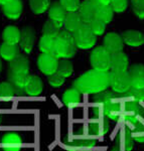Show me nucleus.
<instances>
[{"label": "nucleus", "mask_w": 144, "mask_h": 151, "mask_svg": "<svg viewBox=\"0 0 144 151\" xmlns=\"http://www.w3.org/2000/svg\"><path fill=\"white\" fill-rule=\"evenodd\" d=\"M58 2L67 12H78L81 6L80 0H60Z\"/></svg>", "instance_id": "nucleus-35"}, {"label": "nucleus", "mask_w": 144, "mask_h": 151, "mask_svg": "<svg viewBox=\"0 0 144 151\" xmlns=\"http://www.w3.org/2000/svg\"><path fill=\"white\" fill-rule=\"evenodd\" d=\"M109 87L117 94H124L131 88V80L128 70L109 73Z\"/></svg>", "instance_id": "nucleus-5"}, {"label": "nucleus", "mask_w": 144, "mask_h": 151, "mask_svg": "<svg viewBox=\"0 0 144 151\" xmlns=\"http://www.w3.org/2000/svg\"><path fill=\"white\" fill-rule=\"evenodd\" d=\"M128 57L123 52H118L111 55V70L125 72V70H128Z\"/></svg>", "instance_id": "nucleus-21"}, {"label": "nucleus", "mask_w": 144, "mask_h": 151, "mask_svg": "<svg viewBox=\"0 0 144 151\" xmlns=\"http://www.w3.org/2000/svg\"><path fill=\"white\" fill-rule=\"evenodd\" d=\"M21 37V30L13 25H9L4 28L2 32V40L3 42L8 45H18Z\"/></svg>", "instance_id": "nucleus-24"}, {"label": "nucleus", "mask_w": 144, "mask_h": 151, "mask_svg": "<svg viewBox=\"0 0 144 151\" xmlns=\"http://www.w3.org/2000/svg\"><path fill=\"white\" fill-rule=\"evenodd\" d=\"M3 13L9 19H17L20 17L23 10V4L21 0H12L11 2L2 6Z\"/></svg>", "instance_id": "nucleus-22"}, {"label": "nucleus", "mask_w": 144, "mask_h": 151, "mask_svg": "<svg viewBox=\"0 0 144 151\" xmlns=\"http://www.w3.org/2000/svg\"><path fill=\"white\" fill-rule=\"evenodd\" d=\"M90 62L93 70L109 73L111 70V53L104 47H98L92 52Z\"/></svg>", "instance_id": "nucleus-4"}, {"label": "nucleus", "mask_w": 144, "mask_h": 151, "mask_svg": "<svg viewBox=\"0 0 144 151\" xmlns=\"http://www.w3.org/2000/svg\"><path fill=\"white\" fill-rule=\"evenodd\" d=\"M111 7L116 13H123L128 7V0H112Z\"/></svg>", "instance_id": "nucleus-38"}, {"label": "nucleus", "mask_w": 144, "mask_h": 151, "mask_svg": "<svg viewBox=\"0 0 144 151\" xmlns=\"http://www.w3.org/2000/svg\"><path fill=\"white\" fill-rule=\"evenodd\" d=\"M73 70H74V65L69 60H63L58 63L57 73L58 75L63 76V78L71 77L73 74Z\"/></svg>", "instance_id": "nucleus-33"}, {"label": "nucleus", "mask_w": 144, "mask_h": 151, "mask_svg": "<svg viewBox=\"0 0 144 151\" xmlns=\"http://www.w3.org/2000/svg\"><path fill=\"white\" fill-rule=\"evenodd\" d=\"M121 97L129 99L128 101H134L137 103L144 102V89H138V88L131 87L126 93L120 94Z\"/></svg>", "instance_id": "nucleus-30"}, {"label": "nucleus", "mask_w": 144, "mask_h": 151, "mask_svg": "<svg viewBox=\"0 0 144 151\" xmlns=\"http://www.w3.org/2000/svg\"><path fill=\"white\" fill-rule=\"evenodd\" d=\"M122 106L120 103V94H116L109 103L106 104L104 108V114L110 120L117 121L122 115Z\"/></svg>", "instance_id": "nucleus-12"}, {"label": "nucleus", "mask_w": 144, "mask_h": 151, "mask_svg": "<svg viewBox=\"0 0 144 151\" xmlns=\"http://www.w3.org/2000/svg\"><path fill=\"white\" fill-rule=\"evenodd\" d=\"M106 23H104L103 21H101L100 19L95 17L91 22L89 23L90 28L92 29V31L94 32L95 35H102L106 30Z\"/></svg>", "instance_id": "nucleus-36"}, {"label": "nucleus", "mask_w": 144, "mask_h": 151, "mask_svg": "<svg viewBox=\"0 0 144 151\" xmlns=\"http://www.w3.org/2000/svg\"><path fill=\"white\" fill-rule=\"evenodd\" d=\"M43 84L40 78L36 77L35 75H29L27 82H26L25 88H24V93L28 96H40L42 93Z\"/></svg>", "instance_id": "nucleus-20"}, {"label": "nucleus", "mask_w": 144, "mask_h": 151, "mask_svg": "<svg viewBox=\"0 0 144 151\" xmlns=\"http://www.w3.org/2000/svg\"><path fill=\"white\" fill-rule=\"evenodd\" d=\"M85 23L79 12H68L65 19V22H63V27H65L66 30L70 31L72 33H75Z\"/></svg>", "instance_id": "nucleus-19"}, {"label": "nucleus", "mask_w": 144, "mask_h": 151, "mask_svg": "<svg viewBox=\"0 0 144 151\" xmlns=\"http://www.w3.org/2000/svg\"><path fill=\"white\" fill-rule=\"evenodd\" d=\"M132 9L138 18L144 19V0H132Z\"/></svg>", "instance_id": "nucleus-37"}, {"label": "nucleus", "mask_w": 144, "mask_h": 151, "mask_svg": "<svg viewBox=\"0 0 144 151\" xmlns=\"http://www.w3.org/2000/svg\"><path fill=\"white\" fill-rule=\"evenodd\" d=\"M35 41V31L31 26H25L21 30V37L19 45L25 53H30Z\"/></svg>", "instance_id": "nucleus-15"}, {"label": "nucleus", "mask_w": 144, "mask_h": 151, "mask_svg": "<svg viewBox=\"0 0 144 151\" xmlns=\"http://www.w3.org/2000/svg\"><path fill=\"white\" fill-rule=\"evenodd\" d=\"M58 58L50 53H41L37 58V67L40 72L45 76L55 74L58 67Z\"/></svg>", "instance_id": "nucleus-8"}, {"label": "nucleus", "mask_w": 144, "mask_h": 151, "mask_svg": "<svg viewBox=\"0 0 144 151\" xmlns=\"http://www.w3.org/2000/svg\"><path fill=\"white\" fill-rule=\"evenodd\" d=\"M110 124L106 116L93 117L88 125V131L94 136L105 135L109 131Z\"/></svg>", "instance_id": "nucleus-9"}, {"label": "nucleus", "mask_w": 144, "mask_h": 151, "mask_svg": "<svg viewBox=\"0 0 144 151\" xmlns=\"http://www.w3.org/2000/svg\"><path fill=\"white\" fill-rule=\"evenodd\" d=\"M122 115L127 123H130L134 126L143 118L142 105L134 101H127L124 104Z\"/></svg>", "instance_id": "nucleus-7"}, {"label": "nucleus", "mask_w": 144, "mask_h": 151, "mask_svg": "<svg viewBox=\"0 0 144 151\" xmlns=\"http://www.w3.org/2000/svg\"><path fill=\"white\" fill-rule=\"evenodd\" d=\"M73 86L81 94L96 95L102 93L109 87V73L96 70H88L76 80Z\"/></svg>", "instance_id": "nucleus-1"}, {"label": "nucleus", "mask_w": 144, "mask_h": 151, "mask_svg": "<svg viewBox=\"0 0 144 151\" xmlns=\"http://www.w3.org/2000/svg\"><path fill=\"white\" fill-rule=\"evenodd\" d=\"M67 13L68 12L63 8V6L60 4V2H53L50 8H48L50 20L60 28H62L63 26V22H65Z\"/></svg>", "instance_id": "nucleus-16"}, {"label": "nucleus", "mask_w": 144, "mask_h": 151, "mask_svg": "<svg viewBox=\"0 0 144 151\" xmlns=\"http://www.w3.org/2000/svg\"><path fill=\"white\" fill-rule=\"evenodd\" d=\"M19 55V48L17 45H8L3 42L0 45V57L3 60L11 62Z\"/></svg>", "instance_id": "nucleus-25"}, {"label": "nucleus", "mask_w": 144, "mask_h": 151, "mask_svg": "<svg viewBox=\"0 0 144 151\" xmlns=\"http://www.w3.org/2000/svg\"><path fill=\"white\" fill-rule=\"evenodd\" d=\"M60 32V28L58 27L55 23L52 21H48L45 23L42 28V35L48 36V37H52V38H57L58 35Z\"/></svg>", "instance_id": "nucleus-34"}, {"label": "nucleus", "mask_w": 144, "mask_h": 151, "mask_svg": "<svg viewBox=\"0 0 144 151\" xmlns=\"http://www.w3.org/2000/svg\"><path fill=\"white\" fill-rule=\"evenodd\" d=\"M52 5V0H29V6L33 13L41 14Z\"/></svg>", "instance_id": "nucleus-29"}, {"label": "nucleus", "mask_w": 144, "mask_h": 151, "mask_svg": "<svg viewBox=\"0 0 144 151\" xmlns=\"http://www.w3.org/2000/svg\"><path fill=\"white\" fill-rule=\"evenodd\" d=\"M75 42L78 48L81 50H90L96 45L97 35H94L89 24L85 23L77 32L74 33Z\"/></svg>", "instance_id": "nucleus-6"}, {"label": "nucleus", "mask_w": 144, "mask_h": 151, "mask_svg": "<svg viewBox=\"0 0 144 151\" xmlns=\"http://www.w3.org/2000/svg\"><path fill=\"white\" fill-rule=\"evenodd\" d=\"M110 151H122V150H120L119 148H117L116 146H113V148H112V149L110 150Z\"/></svg>", "instance_id": "nucleus-42"}, {"label": "nucleus", "mask_w": 144, "mask_h": 151, "mask_svg": "<svg viewBox=\"0 0 144 151\" xmlns=\"http://www.w3.org/2000/svg\"><path fill=\"white\" fill-rule=\"evenodd\" d=\"M29 75L25 76H15V75H11L9 74V81L12 85L14 86V88L16 89L17 94H22L24 93V88H25L26 82H27Z\"/></svg>", "instance_id": "nucleus-31"}, {"label": "nucleus", "mask_w": 144, "mask_h": 151, "mask_svg": "<svg viewBox=\"0 0 144 151\" xmlns=\"http://www.w3.org/2000/svg\"><path fill=\"white\" fill-rule=\"evenodd\" d=\"M65 81H66V78L58 75V73H55V74H53L52 76H48V83H50V85L52 87L58 88L63 86Z\"/></svg>", "instance_id": "nucleus-39"}, {"label": "nucleus", "mask_w": 144, "mask_h": 151, "mask_svg": "<svg viewBox=\"0 0 144 151\" xmlns=\"http://www.w3.org/2000/svg\"><path fill=\"white\" fill-rule=\"evenodd\" d=\"M1 67H2V65H1V60H0V70H1Z\"/></svg>", "instance_id": "nucleus-43"}, {"label": "nucleus", "mask_w": 144, "mask_h": 151, "mask_svg": "<svg viewBox=\"0 0 144 151\" xmlns=\"http://www.w3.org/2000/svg\"><path fill=\"white\" fill-rule=\"evenodd\" d=\"M98 5L93 0H84L81 2V6L79 9V13L84 21V23L89 24L96 17V12Z\"/></svg>", "instance_id": "nucleus-17"}, {"label": "nucleus", "mask_w": 144, "mask_h": 151, "mask_svg": "<svg viewBox=\"0 0 144 151\" xmlns=\"http://www.w3.org/2000/svg\"><path fill=\"white\" fill-rule=\"evenodd\" d=\"M77 48L74 33L63 29V30H60V35L55 38V48L53 55L58 58L69 60L76 55Z\"/></svg>", "instance_id": "nucleus-2"}, {"label": "nucleus", "mask_w": 144, "mask_h": 151, "mask_svg": "<svg viewBox=\"0 0 144 151\" xmlns=\"http://www.w3.org/2000/svg\"><path fill=\"white\" fill-rule=\"evenodd\" d=\"M133 141L131 130L129 128H124L117 134L114 146L122 151H131L133 148Z\"/></svg>", "instance_id": "nucleus-11"}, {"label": "nucleus", "mask_w": 144, "mask_h": 151, "mask_svg": "<svg viewBox=\"0 0 144 151\" xmlns=\"http://www.w3.org/2000/svg\"><path fill=\"white\" fill-rule=\"evenodd\" d=\"M95 3L99 6H107V5H111V1L112 0H93Z\"/></svg>", "instance_id": "nucleus-40"}, {"label": "nucleus", "mask_w": 144, "mask_h": 151, "mask_svg": "<svg viewBox=\"0 0 144 151\" xmlns=\"http://www.w3.org/2000/svg\"><path fill=\"white\" fill-rule=\"evenodd\" d=\"M142 108H143V117H144V106H142Z\"/></svg>", "instance_id": "nucleus-44"}, {"label": "nucleus", "mask_w": 144, "mask_h": 151, "mask_svg": "<svg viewBox=\"0 0 144 151\" xmlns=\"http://www.w3.org/2000/svg\"><path fill=\"white\" fill-rule=\"evenodd\" d=\"M12 0H0V5H5V4L9 3V2H11Z\"/></svg>", "instance_id": "nucleus-41"}, {"label": "nucleus", "mask_w": 144, "mask_h": 151, "mask_svg": "<svg viewBox=\"0 0 144 151\" xmlns=\"http://www.w3.org/2000/svg\"><path fill=\"white\" fill-rule=\"evenodd\" d=\"M103 47L111 53H115L118 52H122L124 47V41L122 40V36L116 32H110L105 35L103 40Z\"/></svg>", "instance_id": "nucleus-10"}, {"label": "nucleus", "mask_w": 144, "mask_h": 151, "mask_svg": "<svg viewBox=\"0 0 144 151\" xmlns=\"http://www.w3.org/2000/svg\"><path fill=\"white\" fill-rule=\"evenodd\" d=\"M66 146H68L72 150H77L80 148H90L94 147L97 144V137L91 134L87 130L79 133H75L70 136L69 139L65 141Z\"/></svg>", "instance_id": "nucleus-3"}, {"label": "nucleus", "mask_w": 144, "mask_h": 151, "mask_svg": "<svg viewBox=\"0 0 144 151\" xmlns=\"http://www.w3.org/2000/svg\"><path fill=\"white\" fill-rule=\"evenodd\" d=\"M1 144L3 151H20L22 147V140L16 133L8 132L3 135Z\"/></svg>", "instance_id": "nucleus-14"}, {"label": "nucleus", "mask_w": 144, "mask_h": 151, "mask_svg": "<svg viewBox=\"0 0 144 151\" xmlns=\"http://www.w3.org/2000/svg\"><path fill=\"white\" fill-rule=\"evenodd\" d=\"M40 50L42 53H50V55H55V38L48 37V36L42 35L38 43Z\"/></svg>", "instance_id": "nucleus-27"}, {"label": "nucleus", "mask_w": 144, "mask_h": 151, "mask_svg": "<svg viewBox=\"0 0 144 151\" xmlns=\"http://www.w3.org/2000/svg\"><path fill=\"white\" fill-rule=\"evenodd\" d=\"M114 16V10L111 7V5L107 6H99L97 8L96 12V17L100 19L101 21H103L104 23L108 24L112 21Z\"/></svg>", "instance_id": "nucleus-28"}, {"label": "nucleus", "mask_w": 144, "mask_h": 151, "mask_svg": "<svg viewBox=\"0 0 144 151\" xmlns=\"http://www.w3.org/2000/svg\"><path fill=\"white\" fill-rule=\"evenodd\" d=\"M29 62L27 58L24 55L16 57L9 65V74L15 76H25L29 75Z\"/></svg>", "instance_id": "nucleus-13"}, {"label": "nucleus", "mask_w": 144, "mask_h": 151, "mask_svg": "<svg viewBox=\"0 0 144 151\" xmlns=\"http://www.w3.org/2000/svg\"><path fill=\"white\" fill-rule=\"evenodd\" d=\"M124 43L129 47H141L144 45V35L138 30H127L122 35Z\"/></svg>", "instance_id": "nucleus-23"}, {"label": "nucleus", "mask_w": 144, "mask_h": 151, "mask_svg": "<svg viewBox=\"0 0 144 151\" xmlns=\"http://www.w3.org/2000/svg\"><path fill=\"white\" fill-rule=\"evenodd\" d=\"M17 94L16 89L10 82H3L0 84V98L10 99Z\"/></svg>", "instance_id": "nucleus-32"}, {"label": "nucleus", "mask_w": 144, "mask_h": 151, "mask_svg": "<svg viewBox=\"0 0 144 151\" xmlns=\"http://www.w3.org/2000/svg\"><path fill=\"white\" fill-rule=\"evenodd\" d=\"M128 73L131 80V87L144 89V65H134Z\"/></svg>", "instance_id": "nucleus-18"}, {"label": "nucleus", "mask_w": 144, "mask_h": 151, "mask_svg": "<svg viewBox=\"0 0 144 151\" xmlns=\"http://www.w3.org/2000/svg\"><path fill=\"white\" fill-rule=\"evenodd\" d=\"M62 100L66 106H74L81 102V93L75 88H73L63 93Z\"/></svg>", "instance_id": "nucleus-26"}]
</instances>
